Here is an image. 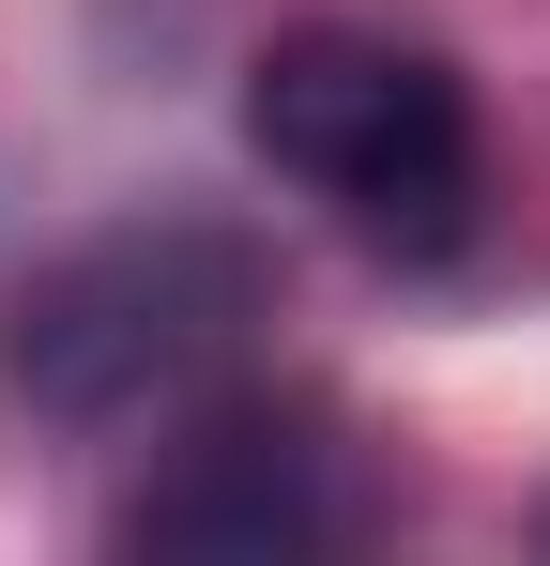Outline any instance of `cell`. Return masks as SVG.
<instances>
[{"label":"cell","instance_id":"1","mask_svg":"<svg viewBox=\"0 0 550 566\" xmlns=\"http://www.w3.org/2000/svg\"><path fill=\"white\" fill-rule=\"evenodd\" d=\"M261 245L214 230V214H138V230H92L46 276L15 291L0 322V368L46 429H183L214 382L245 368L261 337Z\"/></svg>","mask_w":550,"mask_h":566},{"label":"cell","instance_id":"2","mask_svg":"<svg viewBox=\"0 0 550 566\" xmlns=\"http://www.w3.org/2000/svg\"><path fill=\"white\" fill-rule=\"evenodd\" d=\"M245 154L382 261H458L474 199H489L474 93L398 31H275L245 62Z\"/></svg>","mask_w":550,"mask_h":566},{"label":"cell","instance_id":"3","mask_svg":"<svg viewBox=\"0 0 550 566\" xmlns=\"http://www.w3.org/2000/svg\"><path fill=\"white\" fill-rule=\"evenodd\" d=\"M352 536V490H337V444L306 413H183V460L123 505V552H230V566H275V552H337Z\"/></svg>","mask_w":550,"mask_h":566}]
</instances>
